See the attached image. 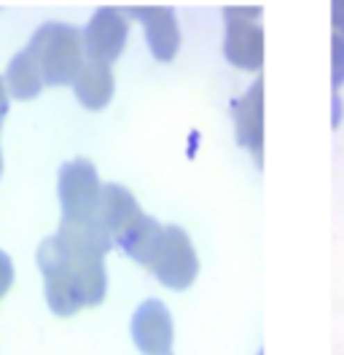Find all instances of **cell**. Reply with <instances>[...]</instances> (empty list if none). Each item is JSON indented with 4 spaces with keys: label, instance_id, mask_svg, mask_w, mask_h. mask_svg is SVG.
Wrapping results in <instances>:
<instances>
[{
    "label": "cell",
    "instance_id": "obj_1",
    "mask_svg": "<svg viewBox=\"0 0 344 355\" xmlns=\"http://www.w3.org/2000/svg\"><path fill=\"white\" fill-rule=\"evenodd\" d=\"M41 70L43 84L49 87H67L78 78L86 65V51L81 30L62 22H46L35 30L30 46L24 49Z\"/></svg>",
    "mask_w": 344,
    "mask_h": 355
},
{
    "label": "cell",
    "instance_id": "obj_2",
    "mask_svg": "<svg viewBox=\"0 0 344 355\" xmlns=\"http://www.w3.org/2000/svg\"><path fill=\"white\" fill-rule=\"evenodd\" d=\"M38 266L43 272V288H46L49 310L60 318H70L78 310H84V296H81V286H78L76 261L57 234L46 237L41 243Z\"/></svg>",
    "mask_w": 344,
    "mask_h": 355
},
{
    "label": "cell",
    "instance_id": "obj_3",
    "mask_svg": "<svg viewBox=\"0 0 344 355\" xmlns=\"http://www.w3.org/2000/svg\"><path fill=\"white\" fill-rule=\"evenodd\" d=\"M223 54L229 65L258 73L264 65V27L258 6H226L223 8Z\"/></svg>",
    "mask_w": 344,
    "mask_h": 355
},
{
    "label": "cell",
    "instance_id": "obj_4",
    "mask_svg": "<svg viewBox=\"0 0 344 355\" xmlns=\"http://www.w3.org/2000/svg\"><path fill=\"white\" fill-rule=\"evenodd\" d=\"M148 269L153 277L170 291H186L194 286L199 275V256L194 248L191 237L180 226H164L162 243L156 248Z\"/></svg>",
    "mask_w": 344,
    "mask_h": 355
},
{
    "label": "cell",
    "instance_id": "obj_5",
    "mask_svg": "<svg viewBox=\"0 0 344 355\" xmlns=\"http://www.w3.org/2000/svg\"><path fill=\"white\" fill-rule=\"evenodd\" d=\"M103 197V183L89 159H73L60 170L62 221H92Z\"/></svg>",
    "mask_w": 344,
    "mask_h": 355
},
{
    "label": "cell",
    "instance_id": "obj_6",
    "mask_svg": "<svg viewBox=\"0 0 344 355\" xmlns=\"http://www.w3.org/2000/svg\"><path fill=\"white\" fill-rule=\"evenodd\" d=\"M129 35V17L124 8L116 6H103L92 14L89 24L84 27L81 38H84L86 60L92 62H103L110 65L113 60L121 57Z\"/></svg>",
    "mask_w": 344,
    "mask_h": 355
},
{
    "label": "cell",
    "instance_id": "obj_7",
    "mask_svg": "<svg viewBox=\"0 0 344 355\" xmlns=\"http://www.w3.org/2000/svg\"><path fill=\"white\" fill-rule=\"evenodd\" d=\"M129 336L143 355H167L175 342V323L164 302L146 299L129 323Z\"/></svg>",
    "mask_w": 344,
    "mask_h": 355
},
{
    "label": "cell",
    "instance_id": "obj_8",
    "mask_svg": "<svg viewBox=\"0 0 344 355\" xmlns=\"http://www.w3.org/2000/svg\"><path fill=\"white\" fill-rule=\"evenodd\" d=\"M127 17L143 24L150 54L159 62L175 60V54L180 49V24H178V17L172 8L167 6H132L127 8Z\"/></svg>",
    "mask_w": 344,
    "mask_h": 355
},
{
    "label": "cell",
    "instance_id": "obj_9",
    "mask_svg": "<svg viewBox=\"0 0 344 355\" xmlns=\"http://www.w3.org/2000/svg\"><path fill=\"white\" fill-rule=\"evenodd\" d=\"M143 207L135 200V194L121 183H108L103 186V197H100V207H97V221L108 232V237L113 245H119L129 232L143 221Z\"/></svg>",
    "mask_w": 344,
    "mask_h": 355
},
{
    "label": "cell",
    "instance_id": "obj_10",
    "mask_svg": "<svg viewBox=\"0 0 344 355\" xmlns=\"http://www.w3.org/2000/svg\"><path fill=\"white\" fill-rule=\"evenodd\" d=\"M234 130L242 148H248L258 164L264 162V81L258 78L234 103Z\"/></svg>",
    "mask_w": 344,
    "mask_h": 355
},
{
    "label": "cell",
    "instance_id": "obj_11",
    "mask_svg": "<svg viewBox=\"0 0 344 355\" xmlns=\"http://www.w3.org/2000/svg\"><path fill=\"white\" fill-rule=\"evenodd\" d=\"M73 92H76V100L84 105L86 111L108 108V103L113 100V92H116V78H113L110 65L86 60L78 78L73 81Z\"/></svg>",
    "mask_w": 344,
    "mask_h": 355
},
{
    "label": "cell",
    "instance_id": "obj_12",
    "mask_svg": "<svg viewBox=\"0 0 344 355\" xmlns=\"http://www.w3.org/2000/svg\"><path fill=\"white\" fill-rule=\"evenodd\" d=\"M162 232H164V223H159L150 216H143V221L137 223L127 237L119 243V248L127 253L132 261H137L140 266L148 269L150 259H153L156 248L162 243Z\"/></svg>",
    "mask_w": 344,
    "mask_h": 355
},
{
    "label": "cell",
    "instance_id": "obj_13",
    "mask_svg": "<svg viewBox=\"0 0 344 355\" xmlns=\"http://www.w3.org/2000/svg\"><path fill=\"white\" fill-rule=\"evenodd\" d=\"M3 81H6L8 94L17 97V100H33L43 89L41 70H38L35 60H33L27 51H19V54L11 60V65L6 70V78H3Z\"/></svg>",
    "mask_w": 344,
    "mask_h": 355
},
{
    "label": "cell",
    "instance_id": "obj_14",
    "mask_svg": "<svg viewBox=\"0 0 344 355\" xmlns=\"http://www.w3.org/2000/svg\"><path fill=\"white\" fill-rule=\"evenodd\" d=\"M331 19H334V35H331V87L339 92L344 84V0L331 3Z\"/></svg>",
    "mask_w": 344,
    "mask_h": 355
},
{
    "label": "cell",
    "instance_id": "obj_15",
    "mask_svg": "<svg viewBox=\"0 0 344 355\" xmlns=\"http://www.w3.org/2000/svg\"><path fill=\"white\" fill-rule=\"evenodd\" d=\"M11 286H14V264H11V259L0 250V299L8 293Z\"/></svg>",
    "mask_w": 344,
    "mask_h": 355
},
{
    "label": "cell",
    "instance_id": "obj_16",
    "mask_svg": "<svg viewBox=\"0 0 344 355\" xmlns=\"http://www.w3.org/2000/svg\"><path fill=\"white\" fill-rule=\"evenodd\" d=\"M8 89H6V81L0 78V127H3V119H6V113H8Z\"/></svg>",
    "mask_w": 344,
    "mask_h": 355
},
{
    "label": "cell",
    "instance_id": "obj_17",
    "mask_svg": "<svg viewBox=\"0 0 344 355\" xmlns=\"http://www.w3.org/2000/svg\"><path fill=\"white\" fill-rule=\"evenodd\" d=\"M331 100H334V121H331V124H334V127H339V124H342V100H339V94H336V92H334V97H331Z\"/></svg>",
    "mask_w": 344,
    "mask_h": 355
},
{
    "label": "cell",
    "instance_id": "obj_18",
    "mask_svg": "<svg viewBox=\"0 0 344 355\" xmlns=\"http://www.w3.org/2000/svg\"><path fill=\"white\" fill-rule=\"evenodd\" d=\"M0 175H3V154H0Z\"/></svg>",
    "mask_w": 344,
    "mask_h": 355
},
{
    "label": "cell",
    "instance_id": "obj_19",
    "mask_svg": "<svg viewBox=\"0 0 344 355\" xmlns=\"http://www.w3.org/2000/svg\"><path fill=\"white\" fill-rule=\"evenodd\" d=\"M258 355H264V353H258Z\"/></svg>",
    "mask_w": 344,
    "mask_h": 355
},
{
    "label": "cell",
    "instance_id": "obj_20",
    "mask_svg": "<svg viewBox=\"0 0 344 355\" xmlns=\"http://www.w3.org/2000/svg\"><path fill=\"white\" fill-rule=\"evenodd\" d=\"M167 355H172V353H167Z\"/></svg>",
    "mask_w": 344,
    "mask_h": 355
}]
</instances>
